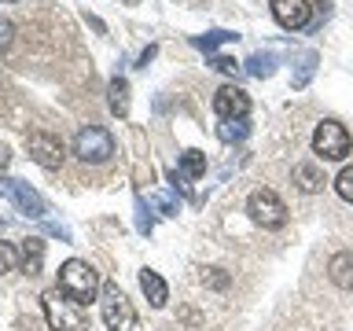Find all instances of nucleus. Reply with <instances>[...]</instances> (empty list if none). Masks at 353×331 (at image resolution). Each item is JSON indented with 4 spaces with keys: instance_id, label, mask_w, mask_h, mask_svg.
<instances>
[{
    "instance_id": "1",
    "label": "nucleus",
    "mask_w": 353,
    "mask_h": 331,
    "mask_svg": "<svg viewBox=\"0 0 353 331\" xmlns=\"http://www.w3.org/2000/svg\"><path fill=\"white\" fill-rule=\"evenodd\" d=\"M41 305H44V320H48L52 331H88V309L77 298L66 294L63 287L44 291Z\"/></svg>"
},
{
    "instance_id": "2",
    "label": "nucleus",
    "mask_w": 353,
    "mask_h": 331,
    "mask_svg": "<svg viewBox=\"0 0 353 331\" xmlns=\"http://www.w3.org/2000/svg\"><path fill=\"white\" fill-rule=\"evenodd\" d=\"M99 313H103L107 331H140L137 309H132V302L118 291L114 280H107L99 287Z\"/></svg>"
},
{
    "instance_id": "3",
    "label": "nucleus",
    "mask_w": 353,
    "mask_h": 331,
    "mask_svg": "<svg viewBox=\"0 0 353 331\" xmlns=\"http://www.w3.org/2000/svg\"><path fill=\"white\" fill-rule=\"evenodd\" d=\"M59 287L85 305V302H92V298L99 294V287H103V283H99V272L88 261L70 258V261H63V269H59Z\"/></svg>"
},
{
    "instance_id": "4",
    "label": "nucleus",
    "mask_w": 353,
    "mask_h": 331,
    "mask_svg": "<svg viewBox=\"0 0 353 331\" xmlns=\"http://www.w3.org/2000/svg\"><path fill=\"white\" fill-rule=\"evenodd\" d=\"M74 154L88 166H99L114 154V137H110L103 126H85V129H77V137H74Z\"/></svg>"
},
{
    "instance_id": "5",
    "label": "nucleus",
    "mask_w": 353,
    "mask_h": 331,
    "mask_svg": "<svg viewBox=\"0 0 353 331\" xmlns=\"http://www.w3.org/2000/svg\"><path fill=\"white\" fill-rule=\"evenodd\" d=\"M247 214H250L254 225H261V228H280L287 221V206L272 188H258V192H250V199H247Z\"/></svg>"
},
{
    "instance_id": "6",
    "label": "nucleus",
    "mask_w": 353,
    "mask_h": 331,
    "mask_svg": "<svg viewBox=\"0 0 353 331\" xmlns=\"http://www.w3.org/2000/svg\"><path fill=\"white\" fill-rule=\"evenodd\" d=\"M313 151L320 154L324 162H342L350 154V132L346 126H339V121H320L316 132H313Z\"/></svg>"
},
{
    "instance_id": "7",
    "label": "nucleus",
    "mask_w": 353,
    "mask_h": 331,
    "mask_svg": "<svg viewBox=\"0 0 353 331\" xmlns=\"http://www.w3.org/2000/svg\"><path fill=\"white\" fill-rule=\"evenodd\" d=\"M26 151H30V159L37 166H44V170H59L63 159H66L63 140L55 137V132H48V129H33L26 137Z\"/></svg>"
},
{
    "instance_id": "8",
    "label": "nucleus",
    "mask_w": 353,
    "mask_h": 331,
    "mask_svg": "<svg viewBox=\"0 0 353 331\" xmlns=\"http://www.w3.org/2000/svg\"><path fill=\"white\" fill-rule=\"evenodd\" d=\"M0 192H4L11 203L19 206V214H26L33 221H44L48 214V203L41 199V192H33L26 181H15V177H0Z\"/></svg>"
},
{
    "instance_id": "9",
    "label": "nucleus",
    "mask_w": 353,
    "mask_h": 331,
    "mask_svg": "<svg viewBox=\"0 0 353 331\" xmlns=\"http://www.w3.org/2000/svg\"><path fill=\"white\" fill-rule=\"evenodd\" d=\"M214 110H217V118H247L250 114V96L243 92L239 85H225V88H217V96H214Z\"/></svg>"
},
{
    "instance_id": "10",
    "label": "nucleus",
    "mask_w": 353,
    "mask_h": 331,
    "mask_svg": "<svg viewBox=\"0 0 353 331\" xmlns=\"http://www.w3.org/2000/svg\"><path fill=\"white\" fill-rule=\"evenodd\" d=\"M309 0H272V15L283 30H302L309 26Z\"/></svg>"
},
{
    "instance_id": "11",
    "label": "nucleus",
    "mask_w": 353,
    "mask_h": 331,
    "mask_svg": "<svg viewBox=\"0 0 353 331\" xmlns=\"http://www.w3.org/2000/svg\"><path fill=\"white\" fill-rule=\"evenodd\" d=\"M327 276L331 283L342 287V291H353V250H342L327 261Z\"/></svg>"
},
{
    "instance_id": "12",
    "label": "nucleus",
    "mask_w": 353,
    "mask_h": 331,
    "mask_svg": "<svg viewBox=\"0 0 353 331\" xmlns=\"http://www.w3.org/2000/svg\"><path fill=\"white\" fill-rule=\"evenodd\" d=\"M203 173H206V154L192 148V151H184V154H181L173 181H181V188H184V181H195V177H203Z\"/></svg>"
},
{
    "instance_id": "13",
    "label": "nucleus",
    "mask_w": 353,
    "mask_h": 331,
    "mask_svg": "<svg viewBox=\"0 0 353 331\" xmlns=\"http://www.w3.org/2000/svg\"><path fill=\"white\" fill-rule=\"evenodd\" d=\"M140 287H143V294H148V302L154 309H162L165 302H170V287H165V280L154 269H143L140 272Z\"/></svg>"
},
{
    "instance_id": "14",
    "label": "nucleus",
    "mask_w": 353,
    "mask_h": 331,
    "mask_svg": "<svg viewBox=\"0 0 353 331\" xmlns=\"http://www.w3.org/2000/svg\"><path fill=\"white\" fill-rule=\"evenodd\" d=\"M294 184L302 188L305 195H313V192L324 188V170H320L316 162H298L294 166Z\"/></svg>"
},
{
    "instance_id": "15",
    "label": "nucleus",
    "mask_w": 353,
    "mask_h": 331,
    "mask_svg": "<svg viewBox=\"0 0 353 331\" xmlns=\"http://www.w3.org/2000/svg\"><path fill=\"white\" fill-rule=\"evenodd\" d=\"M107 103H110V110H114L118 118L129 114V81L125 77H114V81L107 85Z\"/></svg>"
},
{
    "instance_id": "16",
    "label": "nucleus",
    "mask_w": 353,
    "mask_h": 331,
    "mask_svg": "<svg viewBox=\"0 0 353 331\" xmlns=\"http://www.w3.org/2000/svg\"><path fill=\"white\" fill-rule=\"evenodd\" d=\"M41 261H44V243L41 239H22V272L26 276H37L41 272Z\"/></svg>"
},
{
    "instance_id": "17",
    "label": "nucleus",
    "mask_w": 353,
    "mask_h": 331,
    "mask_svg": "<svg viewBox=\"0 0 353 331\" xmlns=\"http://www.w3.org/2000/svg\"><path fill=\"white\" fill-rule=\"evenodd\" d=\"M247 132H250V121L247 118H221V126H217V137L225 140V143L247 140Z\"/></svg>"
},
{
    "instance_id": "18",
    "label": "nucleus",
    "mask_w": 353,
    "mask_h": 331,
    "mask_svg": "<svg viewBox=\"0 0 353 331\" xmlns=\"http://www.w3.org/2000/svg\"><path fill=\"white\" fill-rule=\"evenodd\" d=\"M228 41H236L232 30H210V33H203V37H192V44L203 48L206 55H214V48H221V44H228Z\"/></svg>"
},
{
    "instance_id": "19",
    "label": "nucleus",
    "mask_w": 353,
    "mask_h": 331,
    "mask_svg": "<svg viewBox=\"0 0 353 331\" xmlns=\"http://www.w3.org/2000/svg\"><path fill=\"white\" fill-rule=\"evenodd\" d=\"M247 70H250L254 77H272V70H276V55H272V52H254L250 59H247Z\"/></svg>"
},
{
    "instance_id": "20",
    "label": "nucleus",
    "mask_w": 353,
    "mask_h": 331,
    "mask_svg": "<svg viewBox=\"0 0 353 331\" xmlns=\"http://www.w3.org/2000/svg\"><path fill=\"white\" fill-rule=\"evenodd\" d=\"M316 63H320V55H316V52H302V55H298V74H294V88H305V85H309V77H313Z\"/></svg>"
},
{
    "instance_id": "21",
    "label": "nucleus",
    "mask_w": 353,
    "mask_h": 331,
    "mask_svg": "<svg viewBox=\"0 0 353 331\" xmlns=\"http://www.w3.org/2000/svg\"><path fill=\"white\" fill-rule=\"evenodd\" d=\"M335 192L346 199V203H353V166H346V170L335 177Z\"/></svg>"
},
{
    "instance_id": "22",
    "label": "nucleus",
    "mask_w": 353,
    "mask_h": 331,
    "mask_svg": "<svg viewBox=\"0 0 353 331\" xmlns=\"http://www.w3.org/2000/svg\"><path fill=\"white\" fill-rule=\"evenodd\" d=\"M15 261H19V250L11 247V243H4V239H0V276L15 269Z\"/></svg>"
},
{
    "instance_id": "23",
    "label": "nucleus",
    "mask_w": 353,
    "mask_h": 331,
    "mask_svg": "<svg viewBox=\"0 0 353 331\" xmlns=\"http://www.w3.org/2000/svg\"><path fill=\"white\" fill-rule=\"evenodd\" d=\"M137 214H140V217H137V228L143 232V236H148V232H151V225H154V217H151V210L143 206V195L137 199Z\"/></svg>"
},
{
    "instance_id": "24",
    "label": "nucleus",
    "mask_w": 353,
    "mask_h": 331,
    "mask_svg": "<svg viewBox=\"0 0 353 331\" xmlns=\"http://www.w3.org/2000/svg\"><path fill=\"white\" fill-rule=\"evenodd\" d=\"M210 63H214V70H221V74H239V63L232 59V55H210Z\"/></svg>"
},
{
    "instance_id": "25",
    "label": "nucleus",
    "mask_w": 353,
    "mask_h": 331,
    "mask_svg": "<svg viewBox=\"0 0 353 331\" xmlns=\"http://www.w3.org/2000/svg\"><path fill=\"white\" fill-rule=\"evenodd\" d=\"M203 283L217 287V291H225V287H228V276H225V269H206V272H203Z\"/></svg>"
},
{
    "instance_id": "26",
    "label": "nucleus",
    "mask_w": 353,
    "mask_h": 331,
    "mask_svg": "<svg viewBox=\"0 0 353 331\" xmlns=\"http://www.w3.org/2000/svg\"><path fill=\"white\" fill-rule=\"evenodd\" d=\"M11 37H15V26H11V19L0 15V52L11 48Z\"/></svg>"
},
{
    "instance_id": "27",
    "label": "nucleus",
    "mask_w": 353,
    "mask_h": 331,
    "mask_svg": "<svg viewBox=\"0 0 353 331\" xmlns=\"http://www.w3.org/2000/svg\"><path fill=\"white\" fill-rule=\"evenodd\" d=\"M44 232H48V236H59V239H70V228L59 225V221H44Z\"/></svg>"
},
{
    "instance_id": "28",
    "label": "nucleus",
    "mask_w": 353,
    "mask_h": 331,
    "mask_svg": "<svg viewBox=\"0 0 353 331\" xmlns=\"http://www.w3.org/2000/svg\"><path fill=\"white\" fill-rule=\"evenodd\" d=\"M159 210H162V214H176V199H173V192H162V195H159Z\"/></svg>"
},
{
    "instance_id": "29",
    "label": "nucleus",
    "mask_w": 353,
    "mask_h": 331,
    "mask_svg": "<svg viewBox=\"0 0 353 331\" xmlns=\"http://www.w3.org/2000/svg\"><path fill=\"white\" fill-rule=\"evenodd\" d=\"M8 162H11V154H8L4 143H0V170H8Z\"/></svg>"
},
{
    "instance_id": "30",
    "label": "nucleus",
    "mask_w": 353,
    "mask_h": 331,
    "mask_svg": "<svg viewBox=\"0 0 353 331\" xmlns=\"http://www.w3.org/2000/svg\"><path fill=\"white\" fill-rule=\"evenodd\" d=\"M151 59H154V44H151V48H148V52H143V55H140V66H148Z\"/></svg>"
},
{
    "instance_id": "31",
    "label": "nucleus",
    "mask_w": 353,
    "mask_h": 331,
    "mask_svg": "<svg viewBox=\"0 0 353 331\" xmlns=\"http://www.w3.org/2000/svg\"><path fill=\"white\" fill-rule=\"evenodd\" d=\"M316 8H320V15H327V8H331V0H316Z\"/></svg>"
},
{
    "instance_id": "32",
    "label": "nucleus",
    "mask_w": 353,
    "mask_h": 331,
    "mask_svg": "<svg viewBox=\"0 0 353 331\" xmlns=\"http://www.w3.org/2000/svg\"><path fill=\"white\" fill-rule=\"evenodd\" d=\"M0 225H4V221H0Z\"/></svg>"
},
{
    "instance_id": "33",
    "label": "nucleus",
    "mask_w": 353,
    "mask_h": 331,
    "mask_svg": "<svg viewBox=\"0 0 353 331\" xmlns=\"http://www.w3.org/2000/svg\"><path fill=\"white\" fill-rule=\"evenodd\" d=\"M8 4H11V0H8Z\"/></svg>"
}]
</instances>
